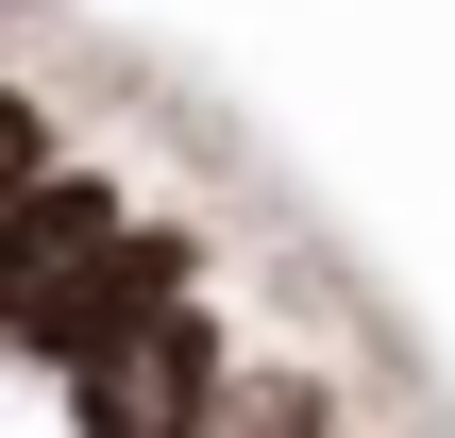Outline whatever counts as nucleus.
<instances>
[{"mask_svg":"<svg viewBox=\"0 0 455 438\" xmlns=\"http://www.w3.org/2000/svg\"><path fill=\"white\" fill-rule=\"evenodd\" d=\"M220 405H236V354H220L203 304H169L135 354H101V371L68 388V422H84V438H220Z\"/></svg>","mask_w":455,"mask_h":438,"instance_id":"obj_1","label":"nucleus"}]
</instances>
